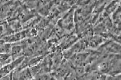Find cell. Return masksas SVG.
<instances>
[{
	"label": "cell",
	"instance_id": "3957f363",
	"mask_svg": "<svg viewBox=\"0 0 121 80\" xmlns=\"http://www.w3.org/2000/svg\"><path fill=\"white\" fill-rule=\"evenodd\" d=\"M48 80H57V79H56L54 77H49V78L48 79Z\"/></svg>",
	"mask_w": 121,
	"mask_h": 80
},
{
	"label": "cell",
	"instance_id": "6da1fadb",
	"mask_svg": "<svg viewBox=\"0 0 121 80\" xmlns=\"http://www.w3.org/2000/svg\"><path fill=\"white\" fill-rule=\"evenodd\" d=\"M119 3H120V2H110V4L108 5V6H106V8H105L104 12H105V13H107L108 15L113 13L115 10L117 9V7L120 6V5L118 6V4Z\"/></svg>",
	"mask_w": 121,
	"mask_h": 80
},
{
	"label": "cell",
	"instance_id": "7a4b0ae2",
	"mask_svg": "<svg viewBox=\"0 0 121 80\" xmlns=\"http://www.w3.org/2000/svg\"><path fill=\"white\" fill-rule=\"evenodd\" d=\"M21 51H22V48L20 47V46H15V47H13L12 49L13 57L15 58V57H17V55H19V54L21 52Z\"/></svg>",
	"mask_w": 121,
	"mask_h": 80
}]
</instances>
